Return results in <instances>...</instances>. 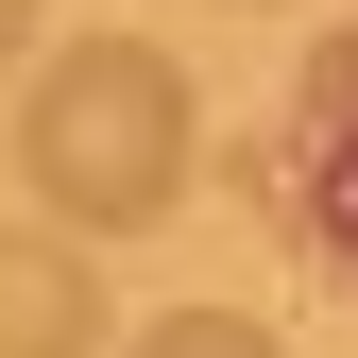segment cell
I'll use <instances>...</instances> for the list:
<instances>
[{"instance_id":"obj_1","label":"cell","mask_w":358,"mask_h":358,"mask_svg":"<svg viewBox=\"0 0 358 358\" xmlns=\"http://www.w3.org/2000/svg\"><path fill=\"white\" fill-rule=\"evenodd\" d=\"M188 69L154 34H85L17 85V188L69 222V239H137V222L188 205Z\"/></svg>"},{"instance_id":"obj_2","label":"cell","mask_w":358,"mask_h":358,"mask_svg":"<svg viewBox=\"0 0 358 358\" xmlns=\"http://www.w3.org/2000/svg\"><path fill=\"white\" fill-rule=\"evenodd\" d=\"M273 188H290V239L358 290V17L290 69V120H273Z\"/></svg>"},{"instance_id":"obj_3","label":"cell","mask_w":358,"mask_h":358,"mask_svg":"<svg viewBox=\"0 0 358 358\" xmlns=\"http://www.w3.org/2000/svg\"><path fill=\"white\" fill-rule=\"evenodd\" d=\"M85 341H120L85 239L69 222H0V358H85Z\"/></svg>"},{"instance_id":"obj_4","label":"cell","mask_w":358,"mask_h":358,"mask_svg":"<svg viewBox=\"0 0 358 358\" xmlns=\"http://www.w3.org/2000/svg\"><path fill=\"white\" fill-rule=\"evenodd\" d=\"M120 358H290V341H273V324H239V307H154Z\"/></svg>"},{"instance_id":"obj_5","label":"cell","mask_w":358,"mask_h":358,"mask_svg":"<svg viewBox=\"0 0 358 358\" xmlns=\"http://www.w3.org/2000/svg\"><path fill=\"white\" fill-rule=\"evenodd\" d=\"M17 52H34V0H0V69H17Z\"/></svg>"}]
</instances>
